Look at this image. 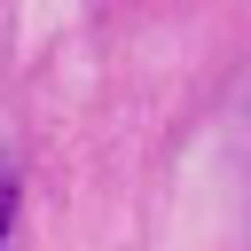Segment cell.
<instances>
[{"instance_id":"obj_1","label":"cell","mask_w":251,"mask_h":251,"mask_svg":"<svg viewBox=\"0 0 251 251\" xmlns=\"http://www.w3.org/2000/svg\"><path fill=\"white\" fill-rule=\"evenodd\" d=\"M8 220H16V188L0 180V235H8Z\"/></svg>"}]
</instances>
